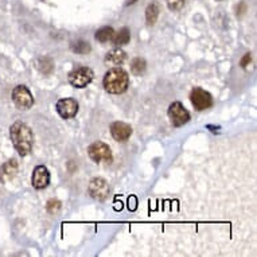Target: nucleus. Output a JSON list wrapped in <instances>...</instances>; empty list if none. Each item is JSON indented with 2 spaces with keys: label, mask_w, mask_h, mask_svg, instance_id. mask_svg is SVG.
<instances>
[{
  "label": "nucleus",
  "mask_w": 257,
  "mask_h": 257,
  "mask_svg": "<svg viewBox=\"0 0 257 257\" xmlns=\"http://www.w3.org/2000/svg\"><path fill=\"white\" fill-rule=\"evenodd\" d=\"M10 136L19 155H29L34 146V136L29 126L23 121H15L10 128Z\"/></svg>",
  "instance_id": "1"
},
{
  "label": "nucleus",
  "mask_w": 257,
  "mask_h": 257,
  "mask_svg": "<svg viewBox=\"0 0 257 257\" xmlns=\"http://www.w3.org/2000/svg\"><path fill=\"white\" fill-rule=\"evenodd\" d=\"M104 88L110 94H121L128 89L130 85V77L126 72L121 68L110 69L104 77Z\"/></svg>",
  "instance_id": "2"
},
{
  "label": "nucleus",
  "mask_w": 257,
  "mask_h": 257,
  "mask_svg": "<svg viewBox=\"0 0 257 257\" xmlns=\"http://www.w3.org/2000/svg\"><path fill=\"white\" fill-rule=\"evenodd\" d=\"M93 70L86 66H81V68L74 69L73 72L69 73V82L74 86V88H85L88 86L93 81Z\"/></svg>",
  "instance_id": "3"
},
{
  "label": "nucleus",
  "mask_w": 257,
  "mask_h": 257,
  "mask_svg": "<svg viewBox=\"0 0 257 257\" xmlns=\"http://www.w3.org/2000/svg\"><path fill=\"white\" fill-rule=\"evenodd\" d=\"M190 101L197 110L209 109L213 105V97L202 88H195L190 93Z\"/></svg>",
  "instance_id": "4"
},
{
  "label": "nucleus",
  "mask_w": 257,
  "mask_h": 257,
  "mask_svg": "<svg viewBox=\"0 0 257 257\" xmlns=\"http://www.w3.org/2000/svg\"><path fill=\"white\" fill-rule=\"evenodd\" d=\"M88 154L90 156V159L96 163L100 162H106L110 163L112 162V152L110 148L102 142H94V143L88 148Z\"/></svg>",
  "instance_id": "5"
},
{
  "label": "nucleus",
  "mask_w": 257,
  "mask_h": 257,
  "mask_svg": "<svg viewBox=\"0 0 257 257\" xmlns=\"http://www.w3.org/2000/svg\"><path fill=\"white\" fill-rule=\"evenodd\" d=\"M13 101L21 109H30L34 105V98L25 85H19L13 90Z\"/></svg>",
  "instance_id": "6"
},
{
  "label": "nucleus",
  "mask_w": 257,
  "mask_h": 257,
  "mask_svg": "<svg viewBox=\"0 0 257 257\" xmlns=\"http://www.w3.org/2000/svg\"><path fill=\"white\" fill-rule=\"evenodd\" d=\"M169 117L174 126H182L190 120V113L189 110L182 105V102L175 101L170 105Z\"/></svg>",
  "instance_id": "7"
},
{
  "label": "nucleus",
  "mask_w": 257,
  "mask_h": 257,
  "mask_svg": "<svg viewBox=\"0 0 257 257\" xmlns=\"http://www.w3.org/2000/svg\"><path fill=\"white\" fill-rule=\"evenodd\" d=\"M89 194L94 199L104 201L109 194V185L102 178H94L89 185Z\"/></svg>",
  "instance_id": "8"
},
{
  "label": "nucleus",
  "mask_w": 257,
  "mask_h": 257,
  "mask_svg": "<svg viewBox=\"0 0 257 257\" xmlns=\"http://www.w3.org/2000/svg\"><path fill=\"white\" fill-rule=\"evenodd\" d=\"M57 112L62 118H72L74 117L78 112V104L74 98H61L57 102Z\"/></svg>",
  "instance_id": "9"
},
{
  "label": "nucleus",
  "mask_w": 257,
  "mask_h": 257,
  "mask_svg": "<svg viewBox=\"0 0 257 257\" xmlns=\"http://www.w3.org/2000/svg\"><path fill=\"white\" fill-rule=\"evenodd\" d=\"M50 183V174L49 170L45 166H38L35 167L34 173H33V186L35 189L42 190L47 187Z\"/></svg>",
  "instance_id": "10"
},
{
  "label": "nucleus",
  "mask_w": 257,
  "mask_h": 257,
  "mask_svg": "<svg viewBox=\"0 0 257 257\" xmlns=\"http://www.w3.org/2000/svg\"><path fill=\"white\" fill-rule=\"evenodd\" d=\"M110 134H112L114 140H117V142H125L131 136L132 128L126 122L116 121L110 125Z\"/></svg>",
  "instance_id": "11"
},
{
  "label": "nucleus",
  "mask_w": 257,
  "mask_h": 257,
  "mask_svg": "<svg viewBox=\"0 0 257 257\" xmlns=\"http://www.w3.org/2000/svg\"><path fill=\"white\" fill-rule=\"evenodd\" d=\"M18 174V162L15 159H10L5 165L0 166V182L7 183L13 181Z\"/></svg>",
  "instance_id": "12"
},
{
  "label": "nucleus",
  "mask_w": 257,
  "mask_h": 257,
  "mask_svg": "<svg viewBox=\"0 0 257 257\" xmlns=\"http://www.w3.org/2000/svg\"><path fill=\"white\" fill-rule=\"evenodd\" d=\"M126 55L125 53L121 50V49H113L112 51H109L105 57V62L110 66H120L122 65V62L125 61Z\"/></svg>",
  "instance_id": "13"
},
{
  "label": "nucleus",
  "mask_w": 257,
  "mask_h": 257,
  "mask_svg": "<svg viewBox=\"0 0 257 257\" xmlns=\"http://www.w3.org/2000/svg\"><path fill=\"white\" fill-rule=\"evenodd\" d=\"M112 41H113V45H116V46H124L126 43H130V41H131V33H130V30L126 29V27L121 29L117 34H113Z\"/></svg>",
  "instance_id": "14"
},
{
  "label": "nucleus",
  "mask_w": 257,
  "mask_h": 257,
  "mask_svg": "<svg viewBox=\"0 0 257 257\" xmlns=\"http://www.w3.org/2000/svg\"><path fill=\"white\" fill-rule=\"evenodd\" d=\"M113 34L114 31L112 27H102V29H100L96 33V39H97L98 42L101 43H105V42H109V41H112V38H113Z\"/></svg>",
  "instance_id": "15"
},
{
  "label": "nucleus",
  "mask_w": 257,
  "mask_h": 257,
  "mask_svg": "<svg viewBox=\"0 0 257 257\" xmlns=\"http://www.w3.org/2000/svg\"><path fill=\"white\" fill-rule=\"evenodd\" d=\"M132 73L135 74V76H142L144 72H146V69H147V63L146 61L142 58H135L132 61L131 65Z\"/></svg>",
  "instance_id": "16"
},
{
  "label": "nucleus",
  "mask_w": 257,
  "mask_h": 257,
  "mask_svg": "<svg viewBox=\"0 0 257 257\" xmlns=\"http://www.w3.org/2000/svg\"><path fill=\"white\" fill-rule=\"evenodd\" d=\"M158 15H159V7L156 3H152L147 7V11H146V18H147L148 25H154L158 19Z\"/></svg>",
  "instance_id": "17"
},
{
  "label": "nucleus",
  "mask_w": 257,
  "mask_h": 257,
  "mask_svg": "<svg viewBox=\"0 0 257 257\" xmlns=\"http://www.w3.org/2000/svg\"><path fill=\"white\" fill-rule=\"evenodd\" d=\"M72 50L77 54H88L90 51V46H89L88 42H84V41H77L76 43L72 45Z\"/></svg>",
  "instance_id": "18"
},
{
  "label": "nucleus",
  "mask_w": 257,
  "mask_h": 257,
  "mask_svg": "<svg viewBox=\"0 0 257 257\" xmlns=\"http://www.w3.org/2000/svg\"><path fill=\"white\" fill-rule=\"evenodd\" d=\"M186 0H167V6L171 11H179L185 6Z\"/></svg>",
  "instance_id": "19"
},
{
  "label": "nucleus",
  "mask_w": 257,
  "mask_h": 257,
  "mask_svg": "<svg viewBox=\"0 0 257 257\" xmlns=\"http://www.w3.org/2000/svg\"><path fill=\"white\" fill-rule=\"evenodd\" d=\"M59 209H61V202L59 201H55V199L49 201V203H47V210L50 211L51 214H55Z\"/></svg>",
  "instance_id": "20"
},
{
  "label": "nucleus",
  "mask_w": 257,
  "mask_h": 257,
  "mask_svg": "<svg viewBox=\"0 0 257 257\" xmlns=\"http://www.w3.org/2000/svg\"><path fill=\"white\" fill-rule=\"evenodd\" d=\"M136 207H138V199H136L135 195H131L130 199H128V209L131 211L136 210Z\"/></svg>",
  "instance_id": "21"
},
{
  "label": "nucleus",
  "mask_w": 257,
  "mask_h": 257,
  "mask_svg": "<svg viewBox=\"0 0 257 257\" xmlns=\"http://www.w3.org/2000/svg\"><path fill=\"white\" fill-rule=\"evenodd\" d=\"M250 54H245L244 58H242V61H241V66L242 68H246V65H248L249 62H250Z\"/></svg>",
  "instance_id": "22"
},
{
  "label": "nucleus",
  "mask_w": 257,
  "mask_h": 257,
  "mask_svg": "<svg viewBox=\"0 0 257 257\" xmlns=\"http://www.w3.org/2000/svg\"><path fill=\"white\" fill-rule=\"evenodd\" d=\"M136 0H128V2H126V6H130V5H134V3H135Z\"/></svg>",
  "instance_id": "23"
}]
</instances>
